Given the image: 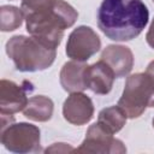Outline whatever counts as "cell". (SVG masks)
I'll return each mask as SVG.
<instances>
[{
    "label": "cell",
    "instance_id": "3",
    "mask_svg": "<svg viewBox=\"0 0 154 154\" xmlns=\"http://www.w3.org/2000/svg\"><path fill=\"white\" fill-rule=\"evenodd\" d=\"M5 48L14 67L20 72L43 71L52 66L57 57V49L45 46L32 36H12Z\"/></svg>",
    "mask_w": 154,
    "mask_h": 154
},
{
    "label": "cell",
    "instance_id": "1",
    "mask_svg": "<svg viewBox=\"0 0 154 154\" xmlns=\"http://www.w3.org/2000/svg\"><path fill=\"white\" fill-rule=\"evenodd\" d=\"M148 20L149 11L142 0H102L97 10V26L112 41L137 37Z\"/></svg>",
    "mask_w": 154,
    "mask_h": 154
},
{
    "label": "cell",
    "instance_id": "11",
    "mask_svg": "<svg viewBox=\"0 0 154 154\" xmlns=\"http://www.w3.org/2000/svg\"><path fill=\"white\" fill-rule=\"evenodd\" d=\"M101 60H103L114 72L116 78L128 76L134 66L132 51L122 45H109L101 53Z\"/></svg>",
    "mask_w": 154,
    "mask_h": 154
},
{
    "label": "cell",
    "instance_id": "10",
    "mask_svg": "<svg viewBox=\"0 0 154 154\" xmlns=\"http://www.w3.org/2000/svg\"><path fill=\"white\" fill-rule=\"evenodd\" d=\"M116 75L113 70L103 61L99 60L91 65H88L84 73L87 89L99 95H106L112 90Z\"/></svg>",
    "mask_w": 154,
    "mask_h": 154
},
{
    "label": "cell",
    "instance_id": "8",
    "mask_svg": "<svg viewBox=\"0 0 154 154\" xmlns=\"http://www.w3.org/2000/svg\"><path fill=\"white\" fill-rule=\"evenodd\" d=\"M34 90L32 84L24 81L17 84L13 81L1 79L0 82V113L1 116H12L24 109L29 99L28 93Z\"/></svg>",
    "mask_w": 154,
    "mask_h": 154
},
{
    "label": "cell",
    "instance_id": "12",
    "mask_svg": "<svg viewBox=\"0 0 154 154\" xmlns=\"http://www.w3.org/2000/svg\"><path fill=\"white\" fill-rule=\"evenodd\" d=\"M85 63L71 60L63 65L59 75L60 84L65 91L69 93H76V91H83L87 89L84 73L87 69Z\"/></svg>",
    "mask_w": 154,
    "mask_h": 154
},
{
    "label": "cell",
    "instance_id": "19",
    "mask_svg": "<svg viewBox=\"0 0 154 154\" xmlns=\"http://www.w3.org/2000/svg\"><path fill=\"white\" fill-rule=\"evenodd\" d=\"M152 124H153V128H154V118H153V122H152Z\"/></svg>",
    "mask_w": 154,
    "mask_h": 154
},
{
    "label": "cell",
    "instance_id": "14",
    "mask_svg": "<svg viewBox=\"0 0 154 154\" xmlns=\"http://www.w3.org/2000/svg\"><path fill=\"white\" fill-rule=\"evenodd\" d=\"M126 114L124 111L117 105V106H109L100 111L97 116V124L107 132L114 135L119 132L125 123H126Z\"/></svg>",
    "mask_w": 154,
    "mask_h": 154
},
{
    "label": "cell",
    "instance_id": "20",
    "mask_svg": "<svg viewBox=\"0 0 154 154\" xmlns=\"http://www.w3.org/2000/svg\"><path fill=\"white\" fill-rule=\"evenodd\" d=\"M153 1H154V0H153Z\"/></svg>",
    "mask_w": 154,
    "mask_h": 154
},
{
    "label": "cell",
    "instance_id": "7",
    "mask_svg": "<svg viewBox=\"0 0 154 154\" xmlns=\"http://www.w3.org/2000/svg\"><path fill=\"white\" fill-rule=\"evenodd\" d=\"M77 153H101V154H123L126 153L124 143L114 138L112 134L105 131L97 123L89 126L85 134V138L78 148H75Z\"/></svg>",
    "mask_w": 154,
    "mask_h": 154
},
{
    "label": "cell",
    "instance_id": "16",
    "mask_svg": "<svg viewBox=\"0 0 154 154\" xmlns=\"http://www.w3.org/2000/svg\"><path fill=\"white\" fill-rule=\"evenodd\" d=\"M75 152V148H72L69 143H53L51 147H47L45 149V153H70Z\"/></svg>",
    "mask_w": 154,
    "mask_h": 154
},
{
    "label": "cell",
    "instance_id": "5",
    "mask_svg": "<svg viewBox=\"0 0 154 154\" xmlns=\"http://www.w3.org/2000/svg\"><path fill=\"white\" fill-rule=\"evenodd\" d=\"M1 144L12 153L29 154L41 152V132L30 123H11L1 129Z\"/></svg>",
    "mask_w": 154,
    "mask_h": 154
},
{
    "label": "cell",
    "instance_id": "9",
    "mask_svg": "<svg viewBox=\"0 0 154 154\" xmlns=\"http://www.w3.org/2000/svg\"><path fill=\"white\" fill-rule=\"evenodd\" d=\"M63 116L66 122L77 126L89 123L94 116L91 99L82 91L70 93L63 105Z\"/></svg>",
    "mask_w": 154,
    "mask_h": 154
},
{
    "label": "cell",
    "instance_id": "2",
    "mask_svg": "<svg viewBox=\"0 0 154 154\" xmlns=\"http://www.w3.org/2000/svg\"><path fill=\"white\" fill-rule=\"evenodd\" d=\"M23 14L30 36L53 49L61 43L65 29L78 18L77 11L64 0H49Z\"/></svg>",
    "mask_w": 154,
    "mask_h": 154
},
{
    "label": "cell",
    "instance_id": "13",
    "mask_svg": "<svg viewBox=\"0 0 154 154\" xmlns=\"http://www.w3.org/2000/svg\"><path fill=\"white\" fill-rule=\"evenodd\" d=\"M54 103L45 95L31 96L23 109V114L34 122H48L53 116Z\"/></svg>",
    "mask_w": 154,
    "mask_h": 154
},
{
    "label": "cell",
    "instance_id": "6",
    "mask_svg": "<svg viewBox=\"0 0 154 154\" xmlns=\"http://www.w3.org/2000/svg\"><path fill=\"white\" fill-rule=\"evenodd\" d=\"M101 48L99 35L87 25H79L69 35L65 53L71 60L85 63Z\"/></svg>",
    "mask_w": 154,
    "mask_h": 154
},
{
    "label": "cell",
    "instance_id": "4",
    "mask_svg": "<svg viewBox=\"0 0 154 154\" xmlns=\"http://www.w3.org/2000/svg\"><path fill=\"white\" fill-rule=\"evenodd\" d=\"M153 97V87L146 72L130 75L125 82V87L118 106L124 111L129 119L138 118L149 107Z\"/></svg>",
    "mask_w": 154,
    "mask_h": 154
},
{
    "label": "cell",
    "instance_id": "18",
    "mask_svg": "<svg viewBox=\"0 0 154 154\" xmlns=\"http://www.w3.org/2000/svg\"><path fill=\"white\" fill-rule=\"evenodd\" d=\"M146 41H147V43H148L152 48H154V18H153V20H152V23H150V25H149L148 31H147Z\"/></svg>",
    "mask_w": 154,
    "mask_h": 154
},
{
    "label": "cell",
    "instance_id": "15",
    "mask_svg": "<svg viewBox=\"0 0 154 154\" xmlns=\"http://www.w3.org/2000/svg\"><path fill=\"white\" fill-rule=\"evenodd\" d=\"M24 19L23 11L16 6L4 5L0 7V30L4 32L18 29Z\"/></svg>",
    "mask_w": 154,
    "mask_h": 154
},
{
    "label": "cell",
    "instance_id": "17",
    "mask_svg": "<svg viewBox=\"0 0 154 154\" xmlns=\"http://www.w3.org/2000/svg\"><path fill=\"white\" fill-rule=\"evenodd\" d=\"M144 72H146V75L149 77L150 83H152V87H153V97H152V101H150L149 107H154V60H152V61L148 64V66H147V69H146Z\"/></svg>",
    "mask_w": 154,
    "mask_h": 154
}]
</instances>
